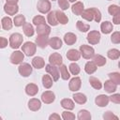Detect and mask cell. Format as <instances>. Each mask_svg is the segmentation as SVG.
Here are the masks:
<instances>
[{
  "label": "cell",
  "instance_id": "obj_1",
  "mask_svg": "<svg viewBox=\"0 0 120 120\" xmlns=\"http://www.w3.org/2000/svg\"><path fill=\"white\" fill-rule=\"evenodd\" d=\"M22 39H23V38H22V36L20 33H13L12 35H10L9 40H8V43H9L10 48H12V49H18L22 45Z\"/></svg>",
  "mask_w": 120,
  "mask_h": 120
},
{
  "label": "cell",
  "instance_id": "obj_2",
  "mask_svg": "<svg viewBox=\"0 0 120 120\" xmlns=\"http://www.w3.org/2000/svg\"><path fill=\"white\" fill-rule=\"evenodd\" d=\"M22 52L27 55V56H33L35 53H36V51H37V45L34 43V42H31V41H26L22 44Z\"/></svg>",
  "mask_w": 120,
  "mask_h": 120
},
{
  "label": "cell",
  "instance_id": "obj_3",
  "mask_svg": "<svg viewBox=\"0 0 120 120\" xmlns=\"http://www.w3.org/2000/svg\"><path fill=\"white\" fill-rule=\"evenodd\" d=\"M80 52L81 55L85 58V59H91L93 57V55L95 54V50L93 47L89 46V45H85L82 44L80 46Z\"/></svg>",
  "mask_w": 120,
  "mask_h": 120
},
{
  "label": "cell",
  "instance_id": "obj_4",
  "mask_svg": "<svg viewBox=\"0 0 120 120\" xmlns=\"http://www.w3.org/2000/svg\"><path fill=\"white\" fill-rule=\"evenodd\" d=\"M51 8H52V5L49 0H39L37 4L38 10L42 14H46V13L50 12Z\"/></svg>",
  "mask_w": 120,
  "mask_h": 120
},
{
  "label": "cell",
  "instance_id": "obj_5",
  "mask_svg": "<svg viewBox=\"0 0 120 120\" xmlns=\"http://www.w3.org/2000/svg\"><path fill=\"white\" fill-rule=\"evenodd\" d=\"M100 33L97 30H92L87 34L86 39L91 45H96L100 41Z\"/></svg>",
  "mask_w": 120,
  "mask_h": 120
},
{
  "label": "cell",
  "instance_id": "obj_6",
  "mask_svg": "<svg viewBox=\"0 0 120 120\" xmlns=\"http://www.w3.org/2000/svg\"><path fill=\"white\" fill-rule=\"evenodd\" d=\"M18 71H19V73H20L21 76H22V77H28L32 73L33 68L28 63H21L20 66H19V68H18Z\"/></svg>",
  "mask_w": 120,
  "mask_h": 120
},
{
  "label": "cell",
  "instance_id": "obj_7",
  "mask_svg": "<svg viewBox=\"0 0 120 120\" xmlns=\"http://www.w3.org/2000/svg\"><path fill=\"white\" fill-rule=\"evenodd\" d=\"M45 69H46L47 73H48L49 75H51V77L52 78V80H53L54 82H56V81L59 80V78H60V73H59L58 68H57L55 66H52V65H51V64H48V65L45 66Z\"/></svg>",
  "mask_w": 120,
  "mask_h": 120
},
{
  "label": "cell",
  "instance_id": "obj_8",
  "mask_svg": "<svg viewBox=\"0 0 120 120\" xmlns=\"http://www.w3.org/2000/svg\"><path fill=\"white\" fill-rule=\"evenodd\" d=\"M24 58V53L21 51H15L11 53L10 57H9V60H10V63L13 64V65H18V64H21Z\"/></svg>",
  "mask_w": 120,
  "mask_h": 120
},
{
  "label": "cell",
  "instance_id": "obj_9",
  "mask_svg": "<svg viewBox=\"0 0 120 120\" xmlns=\"http://www.w3.org/2000/svg\"><path fill=\"white\" fill-rule=\"evenodd\" d=\"M49 62L51 65L55 66V67H59L60 65H62L63 63V57L60 53L58 52H52L50 56H49Z\"/></svg>",
  "mask_w": 120,
  "mask_h": 120
},
{
  "label": "cell",
  "instance_id": "obj_10",
  "mask_svg": "<svg viewBox=\"0 0 120 120\" xmlns=\"http://www.w3.org/2000/svg\"><path fill=\"white\" fill-rule=\"evenodd\" d=\"M81 86H82V81H81V79L79 77H74L69 81L68 88H69L70 91L77 92L78 90H80Z\"/></svg>",
  "mask_w": 120,
  "mask_h": 120
},
{
  "label": "cell",
  "instance_id": "obj_11",
  "mask_svg": "<svg viewBox=\"0 0 120 120\" xmlns=\"http://www.w3.org/2000/svg\"><path fill=\"white\" fill-rule=\"evenodd\" d=\"M55 99V95L52 91H45L41 95V101L44 102L45 104H51L54 101Z\"/></svg>",
  "mask_w": 120,
  "mask_h": 120
},
{
  "label": "cell",
  "instance_id": "obj_12",
  "mask_svg": "<svg viewBox=\"0 0 120 120\" xmlns=\"http://www.w3.org/2000/svg\"><path fill=\"white\" fill-rule=\"evenodd\" d=\"M4 11L8 14V15H15L18 11H19V7L17 4H9V3H6L4 6Z\"/></svg>",
  "mask_w": 120,
  "mask_h": 120
},
{
  "label": "cell",
  "instance_id": "obj_13",
  "mask_svg": "<svg viewBox=\"0 0 120 120\" xmlns=\"http://www.w3.org/2000/svg\"><path fill=\"white\" fill-rule=\"evenodd\" d=\"M37 34L39 36H49L51 33V27L47 23H41L37 25Z\"/></svg>",
  "mask_w": 120,
  "mask_h": 120
},
{
  "label": "cell",
  "instance_id": "obj_14",
  "mask_svg": "<svg viewBox=\"0 0 120 120\" xmlns=\"http://www.w3.org/2000/svg\"><path fill=\"white\" fill-rule=\"evenodd\" d=\"M36 45L38 46L41 49L46 48L49 45L48 36H39V35H38V37L36 38Z\"/></svg>",
  "mask_w": 120,
  "mask_h": 120
},
{
  "label": "cell",
  "instance_id": "obj_15",
  "mask_svg": "<svg viewBox=\"0 0 120 120\" xmlns=\"http://www.w3.org/2000/svg\"><path fill=\"white\" fill-rule=\"evenodd\" d=\"M80 57H81V52H80V51H78L76 49H70L67 52V58L69 61L76 62L80 59Z\"/></svg>",
  "mask_w": 120,
  "mask_h": 120
},
{
  "label": "cell",
  "instance_id": "obj_16",
  "mask_svg": "<svg viewBox=\"0 0 120 120\" xmlns=\"http://www.w3.org/2000/svg\"><path fill=\"white\" fill-rule=\"evenodd\" d=\"M109 97L106 95H98L95 98V102L98 107H106L109 103Z\"/></svg>",
  "mask_w": 120,
  "mask_h": 120
},
{
  "label": "cell",
  "instance_id": "obj_17",
  "mask_svg": "<svg viewBox=\"0 0 120 120\" xmlns=\"http://www.w3.org/2000/svg\"><path fill=\"white\" fill-rule=\"evenodd\" d=\"M49 45H50V47H51L52 49H53V50H58V49H60V48L62 47L63 42H62V40H61L59 38L53 37V38H49Z\"/></svg>",
  "mask_w": 120,
  "mask_h": 120
},
{
  "label": "cell",
  "instance_id": "obj_18",
  "mask_svg": "<svg viewBox=\"0 0 120 120\" xmlns=\"http://www.w3.org/2000/svg\"><path fill=\"white\" fill-rule=\"evenodd\" d=\"M28 108L33 112H37L41 108V101L38 98H31L28 101Z\"/></svg>",
  "mask_w": 120,
  "mask_h": 120
},
{
  "label": "cell",
  "instance_id": "obj_19",
  "mask_svg": "<svg viewBox=\"0 0 120 120\" xmlns=\"http://www.w3.org/2000/svg\"><path fill=\"white\" fill-rule=\"evenodd\" d=\"M38 87L37 84L35 83H28L25 86V93L26 95H28L29 97H34L38 94Z\"/></svg>",
  "mask_w": 120,
  "mask_h": 120
},
{
  "label": "cell",
  "instance_id": "obj_20",
  "mask_svg": "<svg viewBox=\"0 0 120 120\" xmlns=\"http://www.w3.org/2000/svg\"><path fill=\"white\" fill-rule=\"evenodd\" d=\"M117 89V84H115L113 82H112L111 80H107L104 82V90L109 93V94H112L113 92H115Z\"/></svg>",
  "mask_w": 120,
  "mask_h": 120
},
{
  "label": "cell",
  "instance_id": "obj_21",
  "mask_svg": "<svg viewBox=\"0 0 120 120\" xmlns=\"http://www.w3.org/2000/svg\"><path fill=\"white\" fill-rule=\"evenodd\" d=\"M83 10H84V7L82 2H76L71 7V11L77 16H81V14L82 13Z\"/></svg>",
  "mask_w": 120,
  "mask_h": 120
},
{
  "label": "cell",
  "instance_id": "obj_22",
  "mask_svg": "<svg viewBox=\"0 0 120 120\" xmlns=\"http://www.w3.org/2000/svg\"><path fill=\"white\" fill-rule=\"evenodd\" d=\"M64 41L67 45H73L77 41V36L71 32L66 33L64 36Z\"/></svg>",
  "mask_w": 120,
  "mask_h": 120
},
{
  "label": "cell",
  "instance_id": "obj_23",
  "mask_svg": "<svg viewBox=\"0 0 120 120\" xmlns=\"http://www.w3.org/2000/svg\"><path fill=\"white\" fill-rule=\"evenodd\" d=\"M32 66L37 69H40V68H44L45 61L41 56H36L32 59Z\"/></svg>",
  "mask_w": 120,
  "mask_h": 120
},
{
  "label": "cell",
  "instance_id": "obj_24",
  "mask_svg": "<svg viewBox=\"0 0 120 120\" xmlns=\"http://www.w3.org/2000/svg\"><path fill=\"white\" fill-rule=\"evenodd\" d=\"M112 28H113L112 23L109 21H105L100 24V30L103 34H110L112 31Z\"/></svg>",
  "mask_w": 120,
  "mask_h": 120
},
{
  "label": "cell",
  "instance_id": "obj_25",
  "mask_svg": "<svg viewBox=\"0 0 120 120\" xmlns=\"http://www.w3.org/2000/svg\"><path fill=\"white\" fill-rule=\"evenodd\" d=\"M1 25L4 30H10L13 25V21L11 20L10 17H4L1 20Z\"/></svg>",
  "mask_w": 120,
  "mask_h": 120
},
{
  "label": "cell",
  "instance_id": "obj_26",
  "mask_svg": "<svg viewBox=\"0 0 120 120\" xmlns=\"http://www.w3.org/2000/svg\"><path fill=\"white\" fill-rule=\"evenodd\" d=\"M55 14H56V19L58 21L59 23L61 24H67L68 22V16L61 10H55Z\"/></svg>",
  "mask_w": 120,
  "mask_h": 120
},
{
  "label": "cell",
  "instance_id": "obj_27",
  "mask_svg": "<svg viewBox=\"0 0 120 120\" xmlns=\"http://www.w3.org/2000/svg\"><path fill=\"white\" fill-rule=\"evenodd\" d=\"M47 22L50 23V25H52V26H56L59 22L56 19V14H55V10H52V11H50L48 12V15H47Z\"/></svg>",
  "mask_w": 120,
  "mask_h": 120
},
{
  "label": "cell",
  "instance_id": "obj_28",
  "mask_svg": "<svg viewBox=\"0 0 120 120\" xmlns=\"http://www.w3.org/2000/svg\"><path fill=\"white\" fill-rule=\"evenodd\" d=\"M93 62L96 64L97 67H102L106 64V58L101 54H94L93 55Z\"/></svg>",
  "mask_w": 120,
  "mask_h": 120
},
{
  "label": "cell",
  "instance_id": "obj_29",
  "mask_svg": "<svg viewBox=\"0 0 120 120\" xmlns=\"http://www.w3.org/2000/svg\"><path fill=\"white\" fill-rule=\"evenodd\" d=\"M97 68H98V67L96 66V64L93 61H88L84 66V71L89 75L95 73L97 71Z\"/></svg>",
  "mask_w": 120,
  "mask_h": 120
},
{
  "label": "cell",
  "instance_id": "obj_30",
  "mask_svg": "<svg viewBox=\"0 0 120 120\" xmlns=\"http://www.w3.org/2000/svg\"><path fill=\"white\" fill-rule=\"evenodd\" d=\"M72 98H73V100L78 104H84L87 101L86 96L82 93H75L73 94Z\"/></svg>",
  "mask_w": 120,
  "mask_h": 120
},
{
  "label": "cell",
  "instance_id": "obj_31",
  "mask_svg": "<svg viewBox=\"0 0 120 120\" xmlns=\"http://www.w3.org/2000/svg\"><path fill=\"white\" fill-rule=\"evenodd\" d=\"M22 30H23V33L26 37H32L35 33V29L30 22H25L22 25Z\"/></svg>",
  "mask_w": 120,
  "mask_h": 120
},
{
  "label": "cell",
  "instance_id": "obj_32",
  "mask_svg": "<svg viewBox=\"0 0 120 120\" xmlns=\"http://www.w3.org/2000/svg\"><path fill=\"white\" fill-rule=\"evenodd\" d=\"M59 73H60L61 78L63 80H65V81H67V80H68L70 78V74H69V72H68V68H67L66 65H63L62 64V65L59 66Z\"/></svg>",
  "mask_w": 120,
  "mask_h": 120
},
{
  "label": "cell",
  "instance_id": "obj_33",
  "mask_svg": "<svg viewBox=\"0 0 120 120\" xmlns=\"http://www.w3.org/2000/svg\"><path fill=\"white\" fill-rule=\"evenodd\" d=\"M42 84L43 86L46 88V89H49L52 86L53 84V80L52 78L51 77V75H48V74H45L42 76Z\"/></svg>",
  "mask_w": 120,
  "mask_h": 120
},
{
  "label": "cell",
  "instance_id": "obj_34",
  "mask_svg": "<svg viewBox=\"0 0 120 120\" xmlns=\"http://www.w3.org/2000/svg\"><path fill=\"white\" fill-rule=\"evenodd\" d=\"M61 106L68 110V111H70V110H73L75 105H74V102L70 99V98H63L61 100Z\"/></svg>",
  "mask_w": 120,
  "mask_h": 120
},
{
  "label": "cell",
  "instance_id": "obj_35",
  "mask_svg": "<svg viewBox=\"0 0 120 120\" xmlns=\"http://www.w3.org/2000/svg\"><path fill=\"white\" fill-rule=\"evenodd\" d=\"M89 82H90V85L94 88V89H97V90H99V89H101V87H102V83H101V82L98 79V78H96V77H90L89 78Z\"/></svg>",
  "mask_w": 120,
  "mask_h": 120
},
{
  "label": "cell",
  "instance_id": "obj_36",
  "mask_svg": "<svg viewBox=\"0 0 120 120\" xmlns=\"http://www.w3.org/2000/svg\"><path fill=\"white\" fill-rule=\"evenodd\" d=\"M25 22H25V17H24L23 15H22V14L16 15V16L14 17V19H13V24H14L15 26H17V27L22 26Z\"/></svg>",
  "mask_w": 120,
  "mask_h": 120
},
{
  "label": "cell",
  "instance_id": "obj_37",
  "mask_svg": "<svg viewBox=\"0 0 120 120\" xmlns=\"http://www.w3.org/2000/svg\"><path fill=\"white\" fill-rule=\"evenodd\" d=\"M81 16H82L84 20H86L87 22H92V21H94V14H93V12H92V10H91V8H87V9H84V10L82 11V13L81 14Z\"/></svg>",
  "mask_w": 120,
  "mask_h": 120
},
{
  "label": "cell",
  "instance_id": "obj_38",
  "mask_svg": "<svg viewBox=\"0 0 120 120\" xmlns=\"http://www.w3.org/2000/svg\"><path fill=\"white\" fill-rule=\"evenodd\" d=\"M77 117L79 120H90L91 119V113L87 110H80Z\"/></svg>",
  "mask_w": 120,
  "mask_h": 120
},
{
  "label": "cell",
  "instance_id": "obj_39",
  "mask_svg": "<svg viewBox=\"0 0 120 120\" xmlns=\"http://www.w3.org/2000/svg\"><path fill=\"white\" fill-rule=\"evenodd\" d=\"M107 56L112 60H116L120 57V51L117 49H111L107 52Z\"/></svg>",
  "mask_w": 120,
  "mask_h": 120
},
{
  "label": "cell",
  "instance_id": "obj_40",
  "mask_svg": "<svg viewBox=\"0 0 120 120\" xmlns=\"http://www.w3.org/2000/svg\"><path fill=\"white\" fill-rule=\"evenodd\" d=\"M76 27H77V29H78L79 31L83 32V33H84V32H87V31L90 29V25L87 24V23H85V22H82V21H78V22H77Z\"/></svg>",
  "mask_w": 120,
  "mask_h": 120
},
{
  "label": "cell",
  "instance_id": "obj_41",
  "mask_svg": "<svg viewBox=\"0 0 120 120\" xmlns=\"http://www.w3.org/2000/svg\"><path fill=\"white\" fill-rule=\"evenodd\" d=\"M68 68H69V71L72 75H78L81 71V68L77 63H71L69 65Z\"/></svg>",
  "mask_w": 120,
  "mask_h": 120
},
{
  "label": "cell",
  "instance_id": "obj_42",
  "mask_svg": "<svg viewBox=\"0 0 120 120\" xmlns=\"http://www.w3.org/2000/svg\"><path fill=\"white\" fill-rule=\"evenodd\" d=\"M108 12L112 16H115L117 14H120V8L117 5H111L108 8Z\"/></svg>",
  "mask_w": 120,
  "mask_h": 120
},
{
  "label": "cell",
  "instance_id": "obj_43",
  "mask_svg": "<svg viewBox=\"0 0 120 120\" xmlns=\"http://www.w3.org/2000/svg\"><path fill=\"white\" fill-rule=\"evenodd\" d=\"M109 78L112 82H113L115 84H120V73L118 72H112L109 73Z\"/></svg>",
  "mask_w": 120,
  "mask_h": 120
},
{
  "label": "cell",
  "instance_id": "obj_44",
  "mask_svg": "<svg viewBox=\"0 0 120 120\" xmlns=\"http://www.w3.org/2000/svg\"><path fill=\"white\" fill-rule=\"evenodd\" d=\"M32 22L37 26V25L41 24V23H46V21H45V18H44L43 16H41V15H37V16H35V17L33 18Z\"/></svg>",
  "mask_w": 120,
  "mask_h": 120
},
{
  "label": "cell",
  "instance_id": "obj_45",
  "mask_svg": "<svg viewBox=\"0 0 120 120\" xmlns=\"http://www.w3.org/2000/svg\"><path fill=\"white\" fill-rule=\"evenodd\" d=\"M91 10L94 14V21L97 22H99L101 21V13L97 8H91Z\"/></svg>",
  "mask_w": 120,
  "mask_h": 120
},
{
  "label": "cell",
  "instance_id": "obj_46",
  "mask_svg": "<svg viewBox=\"0 0 120 120\" xmlns=\"http://www.w3.org/2000/svg\"><path fill=\"white\" fill-rule=\"evenodd\" d=\"M111 40L114 44H119L120 43V32L119 31L113 32L112 37H111Z\"/></svg>",
  "mask_w": 120,
  "mask_h": 120
},
{
  "label": "cell",
  "instance_id": "obj_47",
  "mask_svg": "<svg viewBox=\"0 0 120 120\" xmlns=\"http://www.w3.org/2000/svg\"><path fill=\"white\" fill-rule=\"evenodd\" d=\"M62 118L64 120H73V119H75V114L68 111H65L62 113Z\"/></svg>",
  "mask_w": 120,
  "mask_h": 120
},
{
  "label": "cell",
  "instance_id": "obj_48",
  "mask_svg": "<svg viewBox=\"0 0 120 120\" xmlns=\"http://www.w3.org/2000/svg\"><path fill=\"white\" fill-rule=\"evenodd\" d=\"M58 6L62 10H66L69 8V3L68 0H58Z\"/></svg>",
  "mask_w": 120,
  "mask_h": 120
},
{
  "label": "cell",
  "instance_id": "obj_49",
  "mask_svg": "<svg viewBox=\"0 0 120 120\" xmlns=\"http://www.w3.org/2000/svg\"><path fill=\"white\" fill-rule=\"evenodd\" d=\"M103 118H104L105 120H111V119H112V118H114V119H118V117H117L115 114H113L112 112H111V111L105 112V113L103 114Z\"/></svg>",
  "mask_w": 120,
  "mask_h": 120
},
{
  "label": "cell",
  "instance_id": "obj_50",
  "mask_svg": "<svg viewBox=\"0 0 120 120\" xmlns=\"http://www.w3.org/2000/svg\"><path fill=\"white\" fill-rule=\"evenodd\" d=\"M109 99H110V101H112V103L119 104V103H120V95H119V94H113V95H112L111 97H109Z\"/></svg>",
  "mask_w": 120,
  "mask_h": 120
},
{
  "label": "cell",
  "instance_id": "obj_51",
  "mask_svg": "<svg viewBox=\"0 0 120 120\" xmlns=\"http://www.w3.org/2000/svg\"><path fill=\"white\" fill-rule=\"evenodd\" d=\"M8 39L6 38H3V37H0V49H4L8 46Z\"/></svg>",
  "mask_w": 120,
  "mask_h": 120
},
{
  "label": "cell",
  "instance_id": "obj_52",
  "mask_svg": "<svg viewBox=\"0 0 120 120\" xmlns=\"http://www.w3.org/2000/svg\"><path fill=\"white\" fill-rule=\"evenodd\" d=\"M112 22L114 24H119L120 23V14H117L115 16H112Z\"/></svg>",
  "mask_w": 120,
  "mask_h": 120
},
{
  "label": "cell",
  "instance_id": "obj_53",
  "mask_svg": "<svg viewBox=\"0 0 120 120\" xmlns=\"http://www.w3.org/2000/svg\"><path fill=\"white\" fill-rule=\"evenodd\" d=\"M49 119L50 120H59L60 119V115L57 114V113H52L49 116Z\"/></svg>",
  "mask_w": 120,
  "mask_h": 120
},
{
  "label": "cell",
  "instance_id": "obj_54",
  "mask_svg": "<svg viewBox=\"0 0 120 120\" xmlns=\"http://www.w3.org/2000/svg\"><path fill=\"white\" fill-rule=\"evenodd\" d=\"M19 0H7V3H9V4H17Z\"/></svg>",
  "mask_w": 120,
  "mask_h": 120
},
{
  "label": "cell",
  "instance_id": "obj_55",
  "mask_svg": "<svg viewBox=\"0 0 120 120\" xmlns=\"http://www.w3.org/2000/svg\"><path fill=\"white\" fill-rule=\"evenodd\" d=\"M68 2H75V1H77V0H68Z\"/></svg>",
  "mask_w": 120,
  "mask_h": 120
},
{
  "label": "cell",
  "instance_id": "obj_56",
  "mask_svg": "<svg viewBox=\"0 0 120 120\" xmlns=\"http://www.w3.org/2000/svg\"><path fill=\"white\" fill-rule=\"evenodd\" d=\"M108 1H111V0H108Z\"/></svg>",
  "mask_w": 120,
  "mask_h": 120
},
{
  "label": "cell",
  "instance_id": "obj_57",
  "mask_svg": "<svg viewBox=\"0 0 120 120\" xmlns=\"http://www.w3.org/2000/svg\"><path fill=\"white\" fill-rule=\"evenodd\" d=\"M52 1H55V0H52Z\"/></svg>",
  "mask_w": 120,
  "mask_h": 120
},
{
  "label": "cell",
  "instance_id": "obj_58",
  "mask_svg": "<svg viewBox=\"0 0 120 120\" xmlns=\"http://www.w3.org/2000/svg\"><path fill=\"white\" fill-rule=\"evenodd\" d=\"M0 119H1V117H0Z\"/></svg>",
  "mask_w": 120,
  "mask_h": 120
}]
</instances>
